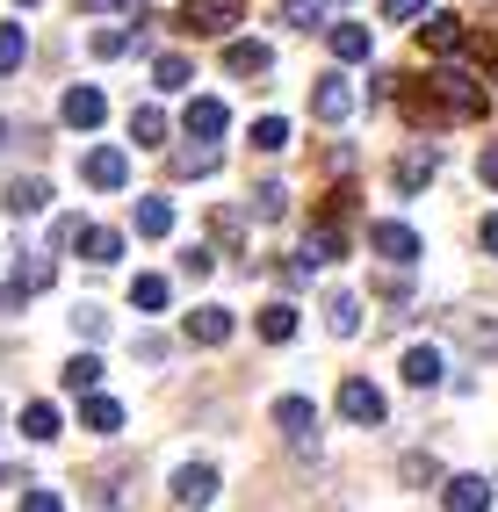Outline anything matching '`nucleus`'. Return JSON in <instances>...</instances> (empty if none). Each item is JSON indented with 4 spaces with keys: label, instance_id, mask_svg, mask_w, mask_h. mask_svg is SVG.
Returning a JSON list of instances; mask_svg holds the SVG:
<instances>
[{
    "label": "nucleus",
    "instance_id": "nucleus-1",
    "mask_svg": "<svg viewBox=\"0 0 498 512\" xmlns=\"http://www.w3.org/2000/svg\"><path fill=\"white\" fill-rule=\"evenodd\" d=\"M397 109H405V123L434 130V123H477L491 109V94L448 65V73H426V80H397Z\"/></svg>",
    "mask_w": 498,
    "mask_h": 512
},
{
    "label": "nucleus",
    "instance_id": "nucleus-2",
    "mask_svg": "<svg viewBox=\"0 0 498 512\" xmlns=\"http://www.w3.org/2000/svg\"><path fill=\"white\" fill-rule=\"evenodd\" d=\"M51 275H58L51 253H15V275L0 282V311H22V303L37 296V289H51Z\"/></svg>",
    "mask_w": 498,
    "mask_h": 512
},
{
    "label": "nucleus",
    "instance_id": "nucleus-3",
    "mask_svg": "<svg viewBox=\"0 0 498 512\" xmlns=\"http://www.w3.org/2000/svg\"><path fill=\"white\" fill-rule=\"evenodd\" d=\"M246 0H181V29H195V37H224L231 22H239Z\"/></svg>",
    "mask_w": 498,
    "mask_h": 512
},
{
    "label": "nucleus",
    "instance_id": "nucleus-4",
    "mask_svg": "<svg viewBox=\"0 0 498 512\" xmlns=\"http://www.w3.org/2000/svg\"><path fill=\"white\" fill-rule=\"evenodd\" d=\"M369 246H376L390 267H412V260H419V231L397 224V217H383V224H369Z\"/></svg>",
    "mask_w": 498,
    "mask_h": 512
},
{
    "label": "nucleus",
    "instance_id": "nucleus-5",
    "mask_svg": "<svg viewBox=\"0 0 498 512\" xmlns=\"http://www.w3.org/2000/svg\"><path fill=\"white\" fill-rule=\"evenodd\" d=\"M58 116H65V130H102L109 123V94L102 87H73L58 101Z\"/></svg>",
    "mask_w": 498,
    "mask_h": 512
},
{
    "label": "nucleus",
    "instance_id": "nucleus-6",
    "mask_svg": "<svg viewBox=\"0 0 498 512\" xmlns=\"http://www.w3.org/2000/svg\"><path fill=\"white\" fill-rule=\"evenodd\" d=\"M275 426L289 433V448H304V455H318V412H311L304 397H282V404H275Z\"/></svg>",
    "mask_w": 498,
    "mask_h": 512
},
{
    "label": "nucleus",
    "instance_id": "nucleus-7",
    "mask_svg": "<svg viewBox=\"0 0 498 512\" xmlns=\"http://www.w3.org/2000/svg\"><path fill=\"white\" fill-rule=\"evenodd\" d=\"M340 419H354V426H383V390L361 383V375H347V383H340Z\"/></svg>",
    "mask_w": 498,
    "mask_h": 512
},
{
    "label": "nucleus",
    "instance_id": "nucleus-8",
    "mask_svg": "<svg viewBox=\"0 0 498 512\" xmlns=\"http://www.w3.org/2000/svg\"><path fill=\"white\" fill-rule=\"evenodd\" d=\"M217 159H224V138H195V145H181L174 159H166V174H174V181H195V174H210Z\"/></svg>",
    "mask_w": 498,
    "mask_h": 512
},
{
    "label": "nucleus",
    "instance_id": "nucleus-9",
    "mask_svg": "<svg viewBox=\"0 0 498 512\" xmlns=\"http://www.w3.org/2000/svg\"><path fill=\"white\" fill-rule=\"evenodd\" d=\"M217 498V469L210 462H188L181 476H174V505H188V512H203Z\"/></svg>",
    "mask_w": 498,
    "mask_h": 512
},
{
    "label": "nucleus",
    "instance_id": "nucleus-10",
    "mask_svg": "<svg viewBox=\"0 0 498 512\" xmlns=\"http://www.w3.org/2000/svg\"><path fill=\"white\" fill-rule=\"evenodd\" d=\"M181 123H188V138H224V130H231V109H224L217 94H195Z\"/></svg>",
    "mask_w": 498,
    "mask_h": 512
},
{
    "label": "nucleus",
    "instance_id": "nucleus-11",
    "mask_svg": "<svg viewBox=\"0 0 498 512\" xmlns=\"http://www.w3.org/2000/svg\"><path fill=\"white\" fill-rule=\"evenodd\" d=\"M419 44L434 51V58H448V51L470 44V29H462V15H426V22H419Z\"/></svg>",
    "mask_w": 498,
    "mask_h": 512
},
{
    "label": "nucleus",
    "instance_id": "nucleus-12",
    "mask_svg": "<svg viewBox=\"0 0 498 512\" xmlns=\"http://www.w3.org/2000/svg\"><path fill=\"white\" fill-rule=\"evenodd\" d=\"M181 332L195 339V347H224V339H231V311H224V303H203V311H188Z\"/></svg>",
    "mask_w": 498,
    "mask_h": 512
},
{
    "label": "nucleus",
    "instance_id": "nucleus-13",
    "mask_svg": "<svg viewBox=\"0 0 498 512\" xmlns=\"http://www.w3.org/2000/svg\"><path fill=\"white\" fill-rule=\"evenodd\" d=\"M434 174H441V159H434V152H405V159L390 166V188H397V195H419Z\"/></svg>",
    "mask_w": 498,
    "mask_h": 512
},
{
    "label": "nucleus",
    "instance_id": "nucleus-14",
    "mask_svg": "<svg viewBox=\"0 0 498 512\" xmlns=\"http://www.w3.org/2000/svg\"><path fill=\"white\" fill-rule=\"evenodd\" d=\"M268 65H275V51H268V44H253V37L224 44V73H239V80H260Z\"/></svg>",
    "mask_w": 498,
    "mask_h": 512
},
{
    "label": "nucleus",
    "instance_id": "nucleus-15",
    "mask_svg": "<svg viewBox=\"0 0 498 512\" xmlns=\"http://www.w3.org/2000/svg\"><path fill=\"white\" fill-rule=\"evenodd\" d=\"M80 174H87V188H130V159L123 152H87Z\"/></svg>",
    "mask_w": 498,
    "mask_h": 512
},
{
    "label": "nucleus",
    "instance_id": "nucleus-16",
    "mask_svg": "<svg viewBox=\"0 0 498 512\" xmlns=\"http://www.w3.org/2000/svg\"><path fill=\"white\" fill-rule=\"evenodd\" d=\"M311 109H318V123H347V116H354V87H347V80H318Z\"/></svg>",
    "mask_w": 498,
    "mask_h": 512
},
{
    "label": "nucleus",
    "instance_id": "nucleus-17",
    "mask_svg": "<svg viewBox=\"0 0 498 512\" xmlns=\"http://www.w3.org/2000/svg\"><path fill=\"white\" fill-rule=\"evenodd\" d=\"M73 253L80 260H123V231H102V224H80V238H73Z\"/></svg>",
    "mask_w": 498,
    "mask_h": 512
},
{
    "label": "nucleus",
    "instance_id": "nucleus-18",
    "mask_svg": "<svg viewBox=\"0 0 498 512\" xmlns=\"http://www.w3.org/2000/svg\"><path fill=\"white\" fill-rule=\"evenodd\" d=\"M448 512H491V484L484 476H448Z\"/></svg>",
    "mask_w": 498,
    "mask_h": 512
},
{
    "label": "nucleus",
    "instance_id": "nucleus-19",
    "mask_svg": "<svg viewBox=\"0 0 498 512\" xmlns=\"http://www.w3.org/2000/svg\"><path fill=\"white\" fill-rule=\"evenodd\" d=\"M44 202H51V181H37V174H22V181H8V210H15V217H37Z\"/></svg>",
    "mask_w": 498,
    "mask_h": 512
},
{
    "label": "nucleus",
    "instance_id": "nucleus-20",
    "mask_svg": "<svg viewBox=\"0 0 498 512\" xmlns=\"http://www.w3.org/2000/svg\"><path fill=\"white\" fill-rule=\"evenodd\" d=\"M332 58L361 65V58H369V29H361V22H332Z\"/></svg>",
    "mask_w": 498,
    "mask_h": 512
},
{
    "label": "nucleus",
    "instance_id": "nucleus-21",
    "mask_svg": "<svg viewBox=\"0 0 498 512\" xmlns=\"http://www.w3.org/2000/svg\"><path fill=\"white\" fill-rule=\"evenodd\" d=\"M152 80H159V94H181L188 87V51H159L152 58Z\"/></svg>",
    "mask_w": 498,
    "mask_h": 512
},
{
    "label": "nucleus",
    "instance_id": "nucleus-22",
    "mask_svg": "<svg viewBox=\"0 0 498 512\" xmlns=\"http://www.w3.org/2000/svg\"><path fill=\"white\" fill-rule=\"evenodd\" d=\"M405 383H412V390H434V383H441V354H434V347H412V354H405Z\"/></svg>",
    "mask_w": 498,
    "mask_h": 512
},
{
    "label": "nucleus",
    "instance_id": "nucleus-23",
    "mask_svg": "<svg viewBox=\"0 0 498 512\" xmlns=\"http://www.w3.org/2000/svg\"><path fill=\"white\" fill-rule=\"evenodd\" d=\"M130 224H138L145 238H166V231H174V202H159V195H145V202H138V217H130Z\"/></svg>",
    "mask_w": 498,
    "mask_h": 512
},
{
    "label": "nucleus",
    "instance_id": "nucleus-24",
    "mask_svg": "<svg viewBox=\"0 0 498 512\" xmlns=\"http://www.w3.org/2000/svg\"><path fill=\"white\" fill-rule=\"evenodd\" d=\"M87 426H94V433H123V404L102 397V390H87Z\"/></svg>",
    "mask_w": 498,
    "mask_h": 512
},
{
    "label": "nucleus",
    "instance_id": "nucleus-25",
    "mask_svg": "<svg viewBox=\"0 0 498 512\" xmlns=\"http://www.w3.org/2000/svg\"><path fill=\"white\" fill-rule=\"evenodd\" d=\"M325 325L340 332V339H354V332H361V303H354V296H332V303H325Z\"/></svg>",
    "mask_w": 498,
    "mask_h": 512
},
{
    "label": "nucleus",
    "instance_id": "nucleus-26",
    "mask_svg": "<svg viewBox=\"0 0 498 512\" xmlns=\"http://www.w3.org/2000/svg\"><path fill=\"white\" fill-rule=\"evenodd\" d=\"M58 426H65L58 404H29V412H22V433H29V440H58Z\"/></svg>",
    "mask_w": 498,
    "mask_h": 512
},
{
    "label": "nucleus",
    "instance_id": "nucleus-27",
    "mask_svg": "<svg viewBox=\"0 0 498 512\" xmlns=\"http://www.w3.org/2000/svg\"><path fill=\"white\" fill-rule=\"evenodd\" d=\"M275 22H282V29H318V22H325V8H318V0H282Z\"/></svg>",
    "mask_w": 498,
    "mask_h": 512
},
{
    "label": "nucleus",
    "instance_id": "nucleus-28",
    "mask_svg": "<svg viewBox=\"0 0 498 512\" xmlns=\"http://www.w3.org/2000/svg\"><path fill=\"white\" fill-rule=\"evenodd\" d=\"M260 339H268V347L296 339V311H289V303H275V311H260Z\"/></svg>",
    "mask_w": 498,
    "mask_h": 512
},
{
    "label": "nucleus",
    "instance_id": "nucleus-29",
    "mask_svg": "<svg viewBox=\"0 0 498 512\" xmlns=\"http://www.w3.org/2000/svg\"><path fill=\"white\" fill-rule=\"evenodd\" d=\"M94 383H102V361H94V354H73V361H65V390H94Z\"/></svg>",
    "mask_w": 498,
    "mask_h": 512
},
{
    "label": "nucleus",
    "instance_id": "nucleus-30",
    "mask_svg": "<svg viewBox=\"0 0 498 512\" xmlns=\"http://www.w3.org/2000/svg\"><path fill=\"white\" fill-rule=\"evenodd\" d=\"M130 138H138V145H166V109H138V116H130Z\"/></svg>",
    "mask_w": 498,
    "mask_h": 512
},
{
    "label": "nucleus",
    "instance_id": "nucleus-31",
    "mask_svg": "<svg viewBox=\"0 0 498 512\" xmlns=\"http://www.w3.org/2000/svg\"><path fill=\"white\" fill-rule=\"evenodd\" d=\"M130 303H138V311H166V275H138L130 282Z\"/></svg>",
    "mask_w": 498,
    "mask_h": 512
},
{
    "label": "nucleus",
    "instance_id": "nucleus-32",
    "mask_svg": "<svg viewBox=\"0 0 498 512\" xmlns=\"http://www.w3.org/2000/svg\"><path fill=\"white\" fill-rule=\"evenodd\" d=\"M138 51V29H94V58H123Z\"/></svg>",
    "mask_w": 498,
    "mask_h": 512
},
{
    "label": "nucleus",
    "instance_id": "nucleus-33",
    "mask_svg": "<svg viewBox=\"0 0 498 512\" xmlns=\"http://www.w3.org/2000/svg\"><path fill=\"white\" fill-rule=\"evenodd\" d=\"M253 145H260V152H282V145H289V116H260V123H253Z\"/></svg>",
    "mask_w": 498,
    "mask_h": 512
},
{
    "label": "nucleus",
    "instance_id": "nucleus-34",
    "mask_svg": "<svg viewBox=\"0 0 498 512\" xmlns=\"http://www.w3.org/2000/svg\"><path fill=\"white\" fill-rule=\"evenodd\" d=\"M22 22H0V73H15V65H22Z\"/></svg>",
    "mask_w": 498,
    "mask_h": 512
},
{
    "label": "nucleus",
    "instance_id": "nucleus-35",
    "mask_svg": "<svg viewBox=\"0 0 498 512\" xmlns=\"http://www.w3.org/2000/svg\"><path fill=\"white\" fill-rule=\"evenodd\" d=\"M282 210H289V195H282V188H253V217H260V224H275Z\"/></svg>",
    "mask_w": 498,
    "mask_h": 512
},
{
    "label": "nucleus",
    "instance_id": "nucleus-36",
    "mask_svg": "<svg viewBox=\"0 0 498 512\" xmlns=\"http://www.w3.org/2000/svg\"><path fill=\"white\" fill-rule=\"evenodd\" d=\"M73 325H80V339H102V332H109V318H102V303H80V311H73Z\"/></svg>",
    "mask_w": 498,
    "mask_h": 512
},
{
    "label": "nucleus",
    "instance_id": "nucleus-37",
    "mask_svg": "<svg viewBox=\"0 0 498 512\" xmlns=\"http://www.w3.org/2000/svg\"><path fill=\"white\" fill-rule=\"evenodd\" d=\"M210 267H217V260H210V246H188V253H181V275H195V282H203Z\"/></svg>",
    "mask_w": 498,
    "mask_h": 512
},
{
    "label": "nucleus",
    "instance_id": "nucleus-38",
    "mask_svg": "<svg viewBox=\"0 0 498 512\" xmlns=\"http://www.w3.org/2000/svg\"><path fill=\"white\" fill-rule=\"evenodd\" d=\"M22 512H65V498H58V491H29Z\"/></svg>",
    "mask_w": 498,
    "mask_h": 512
},
{
    "label": "nucleus",
    "instance_id": "nucleus-39",
    "mask_svg": "<svg viewBox=\"0 0 498 512\" xmlns=\"http://www.w3.org/2000/svg\"><path fill=\"white\" fill-rule=\"evenodd\" d=\"M383 15L390 22H412V15H426V0H383Z\"/></svg>",
    "mask_w": 498,
    "mask_h": 512
},
{
    "label": "nucleus",
    "instance_id": "nucleus-40",
    "mask_svg": "<svg viewBox=\"0 0 498 512\" xmlns=\"http://www.w3.org/2000/svg\"><path fill=\"white\" fill-rule=\"evenodd\" d=\"M80 224H87V217H58V224H51V246H73Z\"/></svg>",
    "mask_w": 498,
    "mask_h": 512
},
{
    "label": "nucleus",
    "instance_id": "nucleus-41",
    "mask_svg": "<svg viewBox=\"0 0 498 512\" xmlns=\"http://www.w3.org/2000/svg\"><path fill=\"white\" fill-rule=\"evenodd\" d=\"M477 238H484V253H491V260H498V210H491V217H484V231H477Z\"/></svg>",
    "mask_w": 498,
    "mask_h": 512
},
{
    "label": "nucleus",
    "instance_id": "nucleus-42",
    "mask_svg": "<svg viewBox=\"0 0 498 512\" xmlns=\"http://www.w3.org/2000/svg\"><path fill=\"white\" fill-rule=\"evenodd\" d=\"M484 181H491V188H498V145H491V152H484Z\"/></svg>",
    "mask_w": 498,
    "mask_h": 512
},
{
    "label": "nucleus",
    "instance_id": "nucleus-43",
    "mask_svg": "<svg viewBox=\"0 0 498 512\" xmlns=\"http://www.w3.org/2000/svg\"><path fill=\"white\" fill-rule=\"evenodd\" d=\"M80 8H87V15H94V8H130V0H80Z\"/></svg>",
    "mask_w": 498,
    "mask_h": 512
},
{
    "label": "nucleus",
    "instance_id": "nucleus-44",
    "mask_svg": "<svg viewBox=\"0 0 498 512\" xmlns=\"http://www.w3.org/2000/svg\"><path fill=\"white\" fill-rule=\"evenodd\" d=\"M0 484H22V476H15V469H0Z\"/></svg>",
    "mask_w": 498,
    "mask_h": 512
},
{
    "label": "nucleus",
    "instance_id": "nucleus-45",
    "mask_svg": "<svg viewBox=\"0 0 498 512\" xmlns=\"http://www.w3.org/2000/svg\"><path fill=\"white\" fill-rule=\"evenodd\" d=\"M0 145H8V123H0Z\"/></svg>",
    "mask_w": 498,
    "mask_h": 512
},
{
    "label": "nucleus",
    "instance_id": "nucleus-46",
    "mask_svg": "<svg viewBox=\"0 0 498 512\" xmlns=\"http://www.w3.org/2000/svg\"><path fill=\"white\" fill-rule=\"evenodd\" d=\"M22 8H29V0H22Z\"/></svg>",
    "mask_w": 498,
    "mask_h": 512
}]
</instances>
